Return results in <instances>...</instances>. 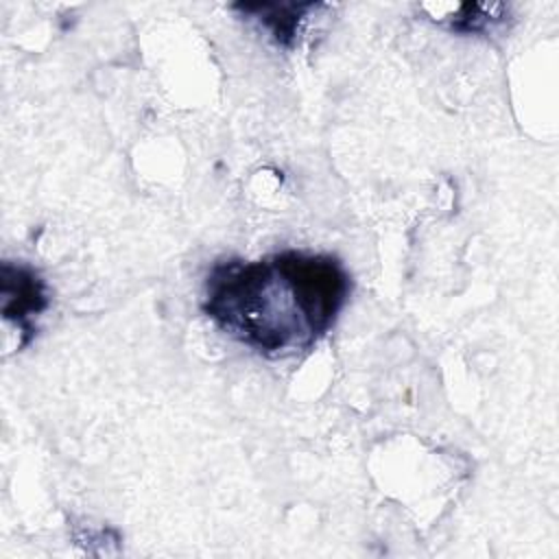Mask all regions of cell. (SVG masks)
I'll use <instances>...</instances> for the list:
<instances>
[{"label": "cell", "mask_w": 559, "mask_h": 559, "mask_svg": "<svg viewBox=\"0 0 559 559\" xmlns=\"http://www.w3.org/2000/svg\"><path fill=\"white\" fill-rule=\"evenodd\" d=\"M352 286L336 255L284 249L255 260H216L199 306L229 338L280 360L308 354L332 332Z\"/></svg>", "instance_id": "cell-1"}, {"label": "cell", "mask_w": 559, "mask_h": 559, "mask_svg": "<svg viewBox=\"0 0 559 559\" xmlns=\"http://www.w3.org/2000/svg\"><path fill=\"white\" fill-rule=\"evenodd\" d=\"M321 7L323 4L319 2H236L231 4L234 11H238L245 20H251L260 28H264L269 37L282 48L295 46L304 20Z\"/></svg>", "instance_id": "cell-4"}, {"label": "cell", "mask_w": 559, "mask_h": 559, "mask_svg": "<svg viewBox=\"0 0 559 559\" xmlns=\"http://www.w3.org/2000/svg\"><path fill=\"white\" fill-rule=\"evenodd\" d=\"M50 306L46 280L37 269L24 262H2L0 269V308L7 325L17 330V352L37 334V319Z\"/></svg>", "instance_id": "cell-2"}, {"label": "cell", "mask_w": 559, "mask_h": 559, "mask_svg": "<svg viewBox=\"0 0 559 559\" xmlns=\"http://www.w3.org/2000/svg\"><path fill=\"white\" fill-rule=\"evenodd\" d=\"M428 20L461 33V35H491L507 26L511 9L502 2H461V4H421Z\"/></svg>", "instance_id": "cell-3"}]
</instances>
